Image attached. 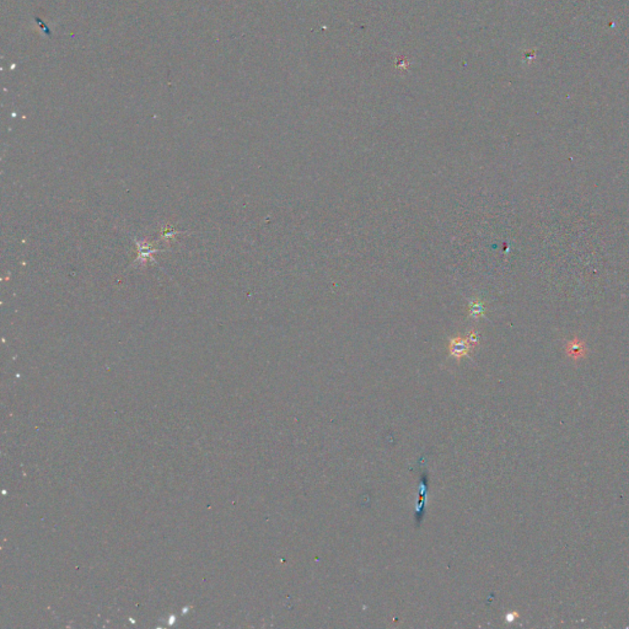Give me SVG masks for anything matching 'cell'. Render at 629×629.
<instances>
[{"mask_svg": "<svg viewBox=\"0 0 629 629\" xmlns=\"http://www.w3.org/2000/svg\"><path fill=\"white\" fill-rule=\"evenodd\" d=\"M471 342L469 339H465V338H452L449 343V351H450V355L455 359H461L464 356L469 355L470 351H471Z\"/></svg>", "mask_w": 629, "mask_h": 629, "instance_id": "6da1fadb", "label": "cell"}, {"mask_svg": "<svg viewBox=\"0 0 629 629\" xmlns=\"http://www.w3.org/2000/svg\"><path fill=\"white\" fill-rule=\"evenodd\" d=\"M467 339H469V341L471 342L472 346H474V344L478 343V336H477V333H475V332H472V333L470 334L469 338H467Z\"/></svg>", "mask_w": 629, "mask_h": 629, "instance_id": "3957f363", "label": "cell"}, {"mask_svg": "<svg viewBox=\"0 0 629 629\" xmlns=\"http://www.w3.org/2000/svg\"><path fill=\"white\" fill-rule=\"evenodd\" d=\"M470 316L473 318H479L484 316V305L479 300H473L470 303Z\"/></svg>", "mask_w": 629, "mask_h": 629, "instance_id": "7a4b0ae2", "label": "cell"}]
</instances>
